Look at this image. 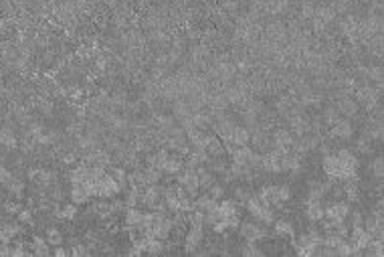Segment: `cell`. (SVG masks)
Returning a JSON list of instances; mask_svg holds the SVG:
<instances>
[{
	"label": "cell",
	"mask_w": 384,
	"mask_h": 257,
	"mask_svg": "<svg viewBox=\"0 0 384 257\" xmlns=\"http://www.w3.org/2000/svg\"><path fill=\"white\" fill-rule=\"evenodd\" d=\"M245 209H247V213L251 215L255 221L263 223V225H273V221H275V211H273V207H267L265 202H261V200L257 199V195H251V197L247 199Z\"/></svg>",
	"instance_id": "obj_1"
},
{
	"label": "cell",
	"mask_w": 384,
	"mask_h": 257,
	"mask_svg": "<svg viewBox=\"0 0 384 257\" xmlns=\"http://www.w3.org/2000/svg\"><path fill=\"white\" fill-rule=\"evenodd\" d=\"M120 193H122V186L118 184V180H115L109 172H105L95 184V197L97 199H113Z\"/></svg>",
	"instance_id": "obj_2"
},
{
	"label": "cell",
	"mask_w": 384,
	"mask_h": 257,
	"mask_svg": "<svg viewBox=\"0 0 384 257\" xmlns=\"http://www.w3.org/2000/svg\"><path fill=\"white\" fill-rule=\"evenodd\" d=\"M176 182L184 186V191L196 199L198 193H200V184H198V172H196V168H182V172L176 174Z\"/></svg>",
	"instance_id": "obj_3"
},
{
	"label": "cell",
	"mask_w": 384,
	"mask_h": 257,
	"mask_svg": "<svg viewBox=\"0 0 384 257\" xmlns=\"http://www.w3.org/2000/svg\"><path fill=\"white\" fill-rule=\"evenodd\" d=\"M239 235L245 239V241H253V243H259L267 237V229L263 223H241L239 225Z\"/></svg>",
	"instance_id": "obj_4"
},
{
	"label": "cell",
	"mask_w": 384,
	"mask_h": 257,
	"mask_svg": "<svg viewBox=\"0 0 384 257\" xmlns=\"http://www.w3.org/2000/svg\"><path fill=\"white\" fill-rule=\"evenodd\" d=\"M348 233H350V243H352V255H364V249L372 239V235L364 227H352Z\"/></svg>",
	"instance_id": "obj_5"
},
{
	"label": "cell",
	"mask_w": 384,
	"mask_h": 257,
	"mask_svg": "<svg viewBox=\"0 0 384 257\" xmlns=\"http://www.w3.org/2000/svg\"><path fill=\"white\" fill-rule=\"evenodd\" d=\"M326 211V219H333V221H346L348 215H350V202L348 200H336V202H332L328 204V207L324 209Z\"/></svg>",
	"instance_id": "obj_6"
},
{
	"label": "cell",
	"mask_w": 384,
	"mask_h": 257,
	"mask_svg": "<svg viewBox=\"0 0 384 257\" xmlns=\"http://www.w3.org/2000/svg\"><path fill=\"white\" fill-rule=\"evenodd\" d=\"M205 227H190L184 235V251L186 253H194L200 245H203V239H205Z\"/></svg>",
	"instance_id": "obj_7"
},
{
	"label": "cell",
	"mask_w": 384,
	"mask_h": 257,
	"mask_svg": "<svg viewBox=\"0 0 384 257\" xmlns=\"http://www.w3.org/2000/svg\"><path fill=\"white\" fill-rule=\"evenodd\" d=\"M283 154L273 150L269 154H265V156H261V168H265L267 172H283Z\"/></svg>",
	"instance_id": "obj_8"
},
{
	"label": "cell",
	"mask_w": 384,
	"mask_h": 257,
	"mask_svg": "<svg viewBox=\"0 0 384 257\" xmlns=\"http://www.w3.org/2000/svg\"><path fill=\"white\" fill-rule=\"evenodd\" d=\"M324 209L326 207H324V202L320 199H307V202H306V217H307V221L320 223L326 217V211Z\"/></svg>",
	"instance_id": "obj_9"
},
{
	"label": "cell",
	"mask_w": 384,
	"mask_h": 257,
	"mask_svg": "<svg viewBox=\"0 0 384 257\" xmlns=\"http://www.w3.org/2000/svg\"><path fill=\"white\" fill-rule=\"evenodd\" d=\"M330 134L336 140H350L352 134H354V128H352V124H350V119H336V122L332 124Z\"/></svg>",
	"instance_id": "obj_10"
},
{
	"label": "cell",
	"mask_w": 384,
	"mask_h": 257,
	"mask_svg": "<svg viewBox=\"0 0 384 257\" xmlns=\"http://www.w3.org/2000/svg\"><path fill=\"white\" fill-rule=\"evenodd\" d=\"M216 215H219V219H223V221L239 215V202L232 200V199H221L219 204H216Z\"/></svg>",
	"instance_id": "obj_11"
},
{
	"label": "cell",
	"mask_w": 384,
	"mask_h": 257,
	"mask_svg": "<svg viewBox=\"0 0 384 257\" xmlns=\"http://www.w3.org/2000/svg\"><path fill=\"white\" fill-rule=\"evenodd\" d=\"M273 144H275V150H277V152L287 154V152L291 150V146H293V136H291V132H287V130H279V132H275V136H273Z\"/></svg>",
	"instance_id": "obj_12"
},
{
	"label": "cell",
	"mask_w": 384,
	"mask_h": 257,
	"mask_svg": "<svg viewBox=\"0 0 384 257\" xmlns=\"http://www.w3.org/2000/svg\"><path fill=\"white\" fill-rule=\"evenodd\" d=\"M91 197H93V195H91L89 186H87L85 182H83V184H71V202H75L77 207H79V204L89 202Z\"/></svg>",
	"instance_id": "obj_13"
},
{
	"label": "cell",
	"mask_w": 384,
	"mask_h": 257,
	"mask_svg": "<svg viewBox=\"0 0 384 257\" xmlns=\"http://www.w3.org/2000/svg\"><path fill=\"white\" fill-rule=\"evenodd\" d=\"M249 142H251V134H249V130L243 128V126H232L230 136H229V144H232V146H247Z\"/></svg>",
	"instance_id": "obj_14"
},
{
	"label": "cell",
	"mask_w": 384,
	"mask_h": 257,
	"mask_svg": "<svg viewBox=\"0 0 384 257\" xmlns=\"http://www.w3.org/2000/svg\"><path fill=\"white\" fill-rule=\"evenodd\" d=\"M182 168H184V160H182L180 156H172V154H168V158H166V162L162 164V172L168 174V176H176L178 172H182Z\"/></svg>",
	"instance_id": "obj_15"
},
{
	"label": "cell",
	"mask_w": 384,
	"mask_h": 257,
	"mask_svg": "<svg viewBox=\"0 0 384 257\" xmlns=\"http://www.w3.org/2000/svg\"><path fill=\"white\" fill-rule=\"evenodd\" d=\"M142 219H144V211L138 209V207H128L126 213H124V223H126V227H131V229H140Z\"/></svg>",
	"instance_id": "obj_16"
},
{
	"label": "cell",
	"mask_w": 384,
	"mask_h": 257,
	"mask_svg": "<svg viewBox=\"0 0 384 257\" xmlns=\"http://www.w3.org/2000/svg\"><path fill=\"white\" fill-rule=\"evenodd\" d=\"M196 172H198V184H200V191H208V188L216 182L214 172H212L210 168L203 166V164H200V166L196 168Z\"/></svg>",
	"instance_id": "obj_17"
},
{
	"label": "cell",
	"mask_w": 384,
	"mask_h": 257,
	"mask_svg": "<svg viewBox=\"0 0 384 257\" xmlns=\"http://www.w3.org/2000/svg\"><path fill=\"white\" fill-rule=\"evenodd\" d=\"M273 233L277 237H293L295 235V229H293V223L287 221V219H275L273 221Z\"/></svg>",
	"instance_id": "obj_18"
},
{
	"label": "cell",
	"mask_w": 384,
	"mask_h": 257,
	"mask_svg": "<svg viewBox=\"0 0 384 257\" xmlns=\"http://www.w3.org/2000/svg\"><path fill=\"white\" fill-rule=\"evenodd\" d=\"M30 251H32V255L47 257L49 253H51V245H49V241L45 237L35 235V237H32V241H30Z\"/></svg>",
	"instance_id": "obj_19"
},
{
	"label": "cell",
	"mask_w": 384,
	"mask_h": 257,
	"mask_svg": "<svg viewBox=\"0 0 384 257\" xmlns=\"http://www.w3.org/2000/svg\"><path fill=\"white\" fill-rule=\"evenodd\" d=\"M69 180H71V184H83V182H87L89 180V164H77L71 170Z\"/></svg>",
	"instance_id": "obj_20"
},
{
	"label": "cell",
	"mask_w": 384,
	"mask_h": 257,
	"mask_svg": "<svg viewBox=\"0 0 384 257\" xmlns=\"http://www.w3.org/2000/svg\"><path fill=\"white\" fill-rule=\"evenodd\" d=\"M77 204L75 202H69V204H63V207L55 209V217L61 219V221H73L77 217Z\"/></svg>",
	"instance_id": "obj_21"
},
{
	"label": "cell",
	"mask_w": 384,
	"mask_h": 257,
	"mask_svg": "<svg viewBox=\"0 0 384 257\" xmlns=\"http://www.w3.org/2000/svg\"><path fill=\"white\" fill-rule=\"evenodd\" d=\"M162 170H158V168H154V166H146L144 170H142V176H144V182L146 184H158L160 180H162Z\"/></svg>",
	"instance_id": "obj_22"
},
{
	"label": "cell",
	"mask_w": 384,
	"mask_h": 257,
	"mask_svg": "<svg viewBox=\"0 0 384 257\" xmlns=\"http://www.w3.org/2000/svg\"><path fill=\"white\" fill-rule=\"evenodd\" d=\"M45 239L49 241V245H51V247H57V245H63L65 243V235L57 227H49L47 233H45Z\"/></svg>",
	"instance_id": "obj_23"
},
{
	"label": "cell",
	"mask_w": 384,
	"mask_h": 257,
	"mask_svg": "<svg viewBox=\"0 0 384 257\" xmlns=\"http://www.w3.org/2000/svg\"><path fill=\"white\" fill-rule=\"evenodd\" d=\"M344 195H346V200L348 202H358L360 200V191H358V186H356V180H348L346 182Z\"/></svg>",
	"instance_id": "obj_24"
},
{
	"label": "cell",
	"mask_w": 384,
	"mask_h": 257,
	"mask_svg": "<svg viewBox=\"0 0 384 257\" xmlns=\"http://www.w3.org/2000/svg\"><path fill=\"white\" fill-rule=\"evenodd\" d=\"M6 188H8V193H10L12 197H16V199H21V197H23V193H25V182H23L21 178H16V176H12V178H10V182L6 184Z\"/></svg>",
	"instance_id": "obj_25"
},
{
	"label": "cell",
	"mask_w": 384,
	"mask_h": 257,
	"mask_svg": "<svg viewBox=\"0 0 384 257\" xmlns=\"http://www.w3.org/2000/svg\"><path fill=\"white\" fill-rule=\"evenodd\" d=\"M241 253L247 255V257H261V255H265V251L259 247V243H253V241H247V245L241 247Z\"/></svg>",
	"instance_id": "obj_26"
},
{
	"label": "cell",
	"mask_w": 384,
	"mask_h": 257,
	"mask_svg": "<svg viewBox=\"0 0 384 257\" xmlns=\"http://www.w3.org/2000/svg\"><path fill=\"white\" fill-rule=\"evenodd\" d=\"M109 174H111L115 180H118V184L122 186V191H126V188H128V172H126V170L120 168V166H113V170H111Z\"/></svg>",
	"instance_id": "obj_27"
},
{
	"label": "cell",
	"mask_w": 384,
	"mask_h": 257,
	"mask_svg": "<svg viewBox=\"0 0 384 257\" xmlns=\"http://www.w3.org/2000/svg\"><path fill=\"white\" fill-rule=\"evenodd\" d=\"M0 144H4L6 148H14L16 146V136L8 128H0Z\"/></svg>",
	"instance_id": "obj_28"
},
{
	"label": "cell",
	"mask_w": 384,
	"mask_h": 257,
	"mask_svg": "<svg viewBox=\"0 0 384 257\" xmlns=\"http://www.w3.org/2000/svg\"><path fill=\"white\" fill-rule=\"evenodd\" d=\"M16 221L23 223V225H32V221H35V217H32V209H23L16 213Z\"/></svg>",
	"instance_id": "obj_29"
},
{
	"label": "cell",
	"mask_w": 384,
	"mask_h": 257,
	"mask_svg": "<svg viewBox=\"0 0 384 257\" xmlns=\"http://www.w3.org/2000/svg\"><path fill=\"white\" fill-rule=\"evenodd\" d=\"M206 195L212 197L214 200H221V199H225V186L219 184V182H214V184L208 188V191H206Z\"/></svg>",
	"instance_id": "obj_30"
},
{
	"label": "cell",
	"mask_w": 384,
	"mask_h": 257,
	"mask_svg": "<svg viewBox=\"0 0 384 257\" xmlns=\"http://www.w3.org/2000/svg\"><path fill=\"white\" fill-rule=\"evenodd\" d=\"M358 99L364 101V104L372 106V104H374V91H372V87H364V89H360V91H358Z\"/></svg>",
	"instance_id": "obj_31"
},
{
	"label": "cell",
	"mask_w": 384,
	"mask_h": 257,
	"mask_svg": "<svg viewBox=\"0 0 384 257\" xmlns=\"http://www.w3.org/2000/svg\"><path fill=\"white\" fill-rule=\"evenodd\" d=\"M336 255L338 257H350V255H352V243H350L348 239H344V241L336 247Z\"/></svg>",
	"instance_id": "obj_32"
},
{
	"label": "cell",
	"mask_w": 384,
	"mask_h": 257,
	"mask_svg": "<svg viewBox=\"0 0 384 257\" xmlns=\"http://www.w3.org/2000/svg\"><path fill=\"white\" fill-rule=\"evenodd\" d=\"M277 199H279V202H287V200H291V188H289L287 184L277 186Z\"/></svg>",
	"instance_id": "obj_33"
},
{
	"label": "cell",
	"mask_w": 384,
	"mask_h": 257,
	"mask_svg": "<svg viewBox=\"0 0 384 257\" xmlns=\"http://www.w3.org/2000/svg\"><path fill=\"white\" fill-rule=\"evenodd\" d=\"M249 197H251L249 188H245V186H237V188H235V200H237L239 204H245Z\"/></svg>",
	"instance_id": "obj_34"
},
{
	"label": "cell",
	"mask_w": 384,
	"mask_h": 257,
	"mask_svg": "<svg viewBox=\"0 0 384 257\" xmlns=\"http://www.w3.org/2000/svg\"><path fill=\"white\" fill-rule=\"evenodd\" d=\"M370 170H372V174H374L378 180L382 178V158H380V156L374 158V162L370 164Z\"/></svg>",
	"instance_id": "obj_35"
},
{
	"label": "cell",
	"mask_w": 384,
	"mask_h": 257,
	"mask_svg": "<svg viewBox=\"0 0 384 257\" xmlns=\"http://www.w3.org/2000/svg\"><path fill=\"white\" fill-rule=\"evenodd\" d=\"M10 178H12V172H10V170L6 168V166H2V164H0V184H8L10 182Z\"/></svg>",
	"instance_id": "obj_36"
},
{
	"label": "cell",
	"mask_w": 384,
	"mask_h": 257,
	"mask_svg": "<svg viewBox=\"0 0 384 257\" xmlns=\"http://www.w3.org/2000/svg\"><path fill=\"white\" fill-rule=\"evenodd\" d=\"M4 211H6L8 215H16V213L21 211V204L14 202V200H8V202H4Z\"/></svg>",
	"instance_id": "obj_37"
},
{
	"label": "cell",
	"mask_w": 384,
	"mask_h": 257,
	"mask_svg": "<svg viewBox=\"0 0 384 257\" xmlns=\"http://www.w3.org/2000/svg\"><path fill=\"white\" fill-rule=\"evenodd\" d=\"M348 217H352V227H362V221H364V215L360 213V211H350V215Z\"/></svg>",
	"instance_id": "obj_38"
},
{
	"label": "cell",
	"mask_w": 384,
	"mask_h": 257,
	"mask_svg": "<svg viewBox=\"0 0 384 257\" xmlns=\"http://www.w3.org/2000/svg\"><path fill=\"white\" fill-rule=\"evenodd\" d=\"M69 253H73V255H87V253H89V249H87L85 245H79V243H77V245H75Z\"/></svg>",
	"instance_id": "obj_39"
},
{
	"label": "cell",
	"mask_w": 384,
	"mask_h": 257,
	"mask_svg": "<svg viewBox=\"0 0 384 257\" xmlns=\"http://www.w3.org/2000/svg\"><path fill=\"white\" fill-rule=\"evenodd\" d=\"M53 253H55L57 257H67V255H69V249H65L63 245H57V247L53 249Z\"/></svg>",
	"instance_id": "obj_40"
},
{
	"label": "cell",
	"mask_w": 384,
	"mask_h": 257,
	"mask_svg": "<svg viewBox=\"0 0 384 257\" xmlns=\"http://www.w3.org/2000/svg\"><path fill=\"white\" fill-rule=\"evenodd\" d=\"M63 162H65V164H73V162H75V154H67V156L63 158Z\"/></svg>",
	"instance_id": "obj_41"
}]
</instances>
